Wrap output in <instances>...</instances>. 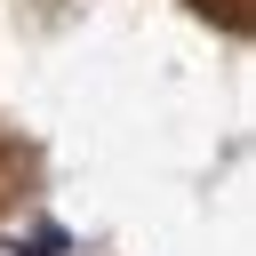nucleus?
I'll return each instance as SVG.
<instances>
[{
    "instance_id": "f257e3e1",
    "label": "nucleus",
    "mask_w": 256,
    "mask_h": 256,
    "mask_svg": "<svg viewBox=\"0 0 256 256\" xmlns=\"http://www.w3.org/2000/svg\"><path fill=\"white\" fill-rule=\"evenodd\" d=\"M32 192H40V152H32L24 136H8V128H0V216H8V208H24Z\"/></svg>"
},
{
    "instance_id": "f03ea898",
    "label": "nucleus",
    "mask_w": 256,
    "mask_h": 256,
    "mask_svg": "<svg viewBox=\"0 0 256 256\" xmlns=\"http://www.w3.org/2000/svg\"><path fill=\"white\" fill-rule=\"evenodd\" d=\"M184 8H200V16L224 24V32H248V24H256V0H184Z\"/></svg>"
}]
</instances>
